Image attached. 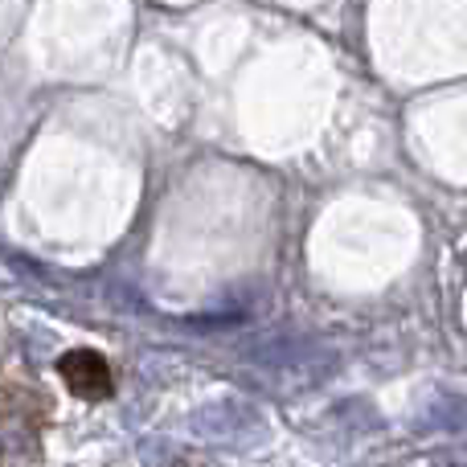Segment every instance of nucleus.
Returning a JSON list of instances; mask_svg holds the SVG:
<instances>
[{"label": "nucleus", "mask_w": 467, "mask_h": 467, "mask_svg": "<svg viewBox=\"0 0 467 467\" xmlns=\"http://www.w3.org/2000/svg\"><path fill=\"white\" fill-rule=\"evenodd\" d=\"M57 373H62L66 389H70L74 398H82V402H103V398L115 394V373H111V365H107V357L95 353V348H74V353H66L62 361H57Z\"/></svg>", "instance_id": "1"}, {"label": "nucleus", "mask_w": 467, "mask_h": 467, "mask_svg": "<svg viewBox=\"0 0 467 467\" xmlns=\"http://www.w3.org/2000/svg\"><path fill=\"white\" fill-rule=\"evenodd\" d=\"M49 419V402L33 394L29 386H5L0 389V422L5 427H41Z\"/></svg>", "instance_id": "2"}]
</instances>
